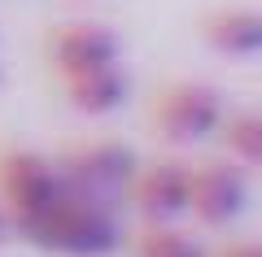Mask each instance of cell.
<instances>
[{
    "label": "cell",
    "instance_id": "cell-1",
    "mask_svg": "<svg viewBox=\"0 0 262 257\" xmlns=\"http://www.w3.org/2000/svg\"><path fill=\"white\" fill-rule=\"evenodd\" d=\"M31 244L39 248H53V253H66V257H105L118 248L122 231H118V218L110 214V201L101 196H88L79 188L66 183V192L57 196L53 205H44L39 214L13 222Z\"/></svg>",
    "mask_w": 262,
    "mask_h": 257
},
{
    "label": "cell",
    "instance_id": "cell-2",
    "mask_svg": "<svg viewBox=\"0 0 262 257\" xmlns=\"http://www.w3.org/2000/svg\"><path fill=\"white\" fill-rule=\"evenodd\" d=\"M219 118H223V96H219V87H210L201 79L166 83L153 92V105H149L153 135H162L166 144H196V139L214 135Z\"/></svg>",
    "mask_w": 262,
    "mask_h": 257
},
{
    "label": "cell",
    "instance_id": "cell-3",
    "mask_svg": "<svg viewBox=\"0 0 262 257\" xmlns=\"http://www.w3.org/2000/svg\"><path fill=\"white\" fill-rule=\"evenodd\" d=\"M61 192H66V175L44 153H31V148L0 153V205L9 214V227L53 205Z\"/></svg>",
    "mask_w": 262,
    "mask_h": 257
},
{
    "label": "cell",
    "instance_id": "cell-4",
    "mask_svg": "<svg viewBox=\"0 0 262 257\" xmlns=\"http://www.w3.org/2000/svg\"><path fill=\"white\" fill-rule=\"evenodd\" d=\"M249 205L245 166L236 161H188V209L201 227H232Z\"/></svg>",
    "mask_w": 262,
    "mask_h": 257
},
{
    "label": "cell",
    "instance_id": "cell-5",
    "mask_svg": "<svg viewBox=\"0 0 262 257\" xmlns=\"http://www.w3.org/2000/svg\"><path fill=\"white\" fill-rule=\"evenodd\" d=\"M136 153L118 139H88V144H75L70 153L57 161V170L66 175V183L79 188L88 196H114V192H127L131 175H136Z\"/></svg>",
    "mask_w": 262,
    "mask_h": 257
},
{
    "label": "cell",
    "instance_id": "cell-6",
    "mask_svg": "<svg viewBox=\"0 0 262 257\" xmlns=\"http://www.w3.org/2000/svg\"><path fill=\"white\" fill-rule=\"evenodd\" d=\"M131 205L144 214V222H175L188 209V161L179 157H153L136 166L127 183Z\"/></svg>",
    "mask_w": 262,
    "mask_h": 257
},
{
    "label": "cell",
    "instance_id": "cell-7",
    "mask_svg": "<svg viewBox=\"0 0 262 257\" xmlns=\"http://www.w3.org/2000/svg\"><path fill=\"white\" fill-rule=\"evenodd\" d=\"M114 61H118V35L101 22H61L57 31H48V65L57 70V79Z\"/></svg>",
    "mask_w": 262,
    "mask_h": 257
},
{
    "label": "cell",
    "instance_id": "cell-8",
    "mask_svg": "<svg viewBox=\"0 0 262 257\" xmlns=\"http://www.w3.org/2000/svg\"><path fill=\"white\" fill-rule=\"evenodd\" d=\"M201 35L214 53L249 61L262 53V13L249 5H219L201 18Z\"/></svg>",
    "mask_w": 262,
    "mask_h": 257
},
{
    "label": "cell",
    "instance_id": "cell-9",
    "mask_svg": "<svg viewBox=\"0 0 262 257\" xmlns=\"http://www.w3.org/2000/svg\"><path fill=\"white\" fill-rule=\"evenodd\" d=\"M61 92L70 101V109L88 113V118H101V113H114L127 101V74H122L118 61L96 65V70H83V74H66Z\"/></svg>",
    "mask_w": 262,
    "mask_h": 257
},
{
    "label": "cell",
    "instance_id": "cell-10",
    "mask_svg": "<svg viewBox=\"0 0 262 257\" xmlns=\"http://www.w3.org/2000/svg\"><path fill=\"white\" fill-rule=\"evenodd\" d=\"M214 135H219V144H223L227 161L245 166V170L258 166V157H262V118L253 109H223Z\"/></svg>",
    "mask_w": 262,
    "mask_h": 257
},
{
    "label": "cell",
    "instance_id": "cell-11",
    "mask_svg": "<svg viewBox=\"0 0 262 257\" xmlns=\"http://www.w3.org/2000/svg\"><path fill=\"white\" fill-rule=\"evenodd\" d=\"M131 253L136 257H206L210 248L196 244L188 231L170 227V222H144L131 236Z\"/></svg>",
    "mask_w": 262,
    "mask_h": 257
},
{
    "label": "cell",
    "instance_id": "cell-12",
    "mask_svg": "<svg viewBox=\"0 0 262 257\" xmlns=\"http://www.w3.org/2000/svg\"><path fill=\"white\" fill-rule=\"evenodd\" d=\"M206 257H262V248L253 244V240H227V244L210 248Z\"/></svg>",
    "mask_w": 262,
    "mask_h": 257
},
{
    "label": "cell",
    "instance_id": "cell-13",
    "mask_svg": "<svg viewBox=\"0 0 262 257\" xmlns=\"http://www.w3.org/2000/svg\"><path fill=\"white\" fill-rule=\"evenodd\" d=\"M9 236V214H5V205H0V240Z\"/></svg>",
    "mask_w": 262,
    "mask_h": 257
}]
</instances>
